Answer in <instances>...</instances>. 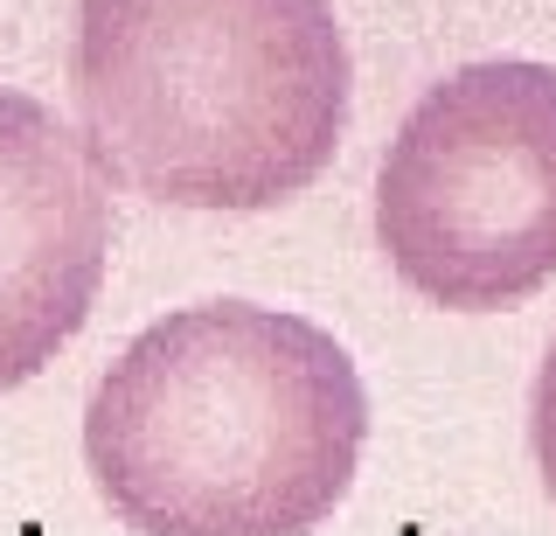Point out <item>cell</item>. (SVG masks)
Returning <instances> with one entry per match:
<instances>
[{
	"mask_svg": "<svg viewBox=\"0 0 556 536\" xmlns=\"http://www.w3.org/2000/svg\"><path fill=\"white\" fill-rule=\"evenodd\" d=\"M376 245L452 314H501L556 279V63H466L417 98L376 167Z\"/></svg>",
	"mask_w": 556,
	"mask_h": 536,
	"instance_id": "3",
	"label": "cell"
},
{
	"mask_svg": "<svg viewBox=\"0 0 556 536\" xmlns=\"http://www.w3.org/2000/svg\"><path fill=\"white\" fill-rule=\"evenodd\" d=\"M112 258V182L42 98L0 91V390L42 376L91 321Z\"/></svg>",
	"mask_w": 556,
	"mask_h": 536,
	"instance_id": "4",
	"label": "cell"
},
{
	"mask_svg": "<svg viewBox=\"0 0 556 536\" xmlns=\"http://www.w3.org/2000/svg\"><path fill=\"white\" fill-rule=\"evenodd\" d=\"M529 453H535V474H543V488L556 501V341L529 384Z\"/></svg>",
	"mask_w": 556,
	"mask_h": 536,
	"instance_id": "5",
	"label": "cell"
},
{
	"mask_svg": "<svg viewBox=\"0 0 556 536\" xmlns=\"http://www.w3.org/2000/svg\"><path fill=\"white\" fill-rule=\"evenodd\" d=\"M362 439L355 356L257 300L139 327L84 404L91 488L132 536H306L355 488Z\"/></svg>",
	"mask_w": 556,
	"mask_h": 536,
	"instance_id": "1",
	"label": "cell"
},
{
	"mask_svg": "<svg viewBox=\"0 0 556 536\" xmlns=\"http://www.w3.org/2000/svg\"><path fill=\"white\" fill-rule=\"evenodd\" d=\"M70 91L112 188L251 216L334 161L348 36L334 0H77Z\"/></svg>",
	"mask_w": 556,
	"mask_h": 536,
	"instance_id": "2",
	"label": "cell"
}]
</instances>
